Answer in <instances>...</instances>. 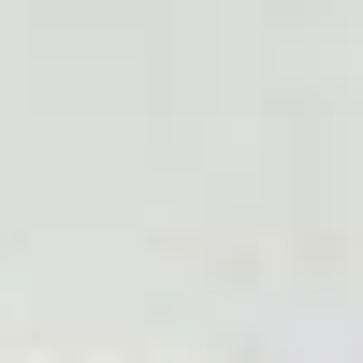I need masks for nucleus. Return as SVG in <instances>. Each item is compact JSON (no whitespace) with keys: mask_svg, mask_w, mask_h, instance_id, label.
Returning a JSON list of instances; mask_svg holds the SVG:
<instances>
[]
</instances>
